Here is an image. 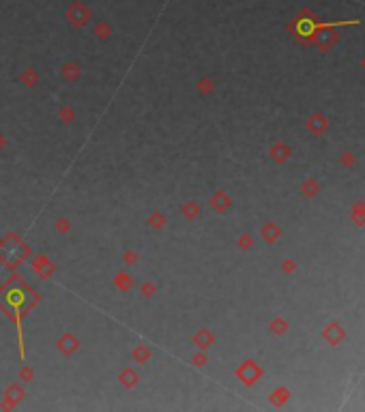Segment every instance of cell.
I'll use <instances>...</instances> for the list:
<instances>
[{"label": "cell", "mask_w": 365, "mask_h": 412, "mask_svg": "<svg viewBox=\"0 0 365 412\" xmlns=\"http://www.w3.org/2000/svg\"><path fill=\"white\" fill-rule=\"evenodd\" d=\"M69 18H73L71 22H75V24H82L84 19L88 18V13H86V9L82 7V4H73V9L69 11Z\"/></svg>", "instance_id": "obj_1"}]
</instances>
